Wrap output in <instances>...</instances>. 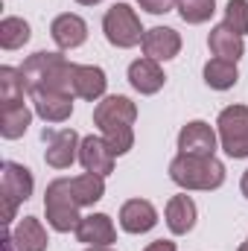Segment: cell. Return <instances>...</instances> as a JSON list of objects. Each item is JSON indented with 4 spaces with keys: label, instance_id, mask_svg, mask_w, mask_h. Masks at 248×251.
<instances>
[{
    "label": "cell",
    "instance_id": "1",
    "mask_svg": "<svg viewBox=\"0 0 248 251\" xmlns=\"http://www.w3.org/2000/svg\"><path fill=\"white\" fill-rule=\"evenodd\" d=\"M170 178L181 190H219L225 184V164L216 155H175L170 161Z\"/></svg>",
    "mask_w": 248,
    "mask_h": 251
},
{
    "label": "cell",
    "instance_id": "2",
    "mask_svg": "<svg viewBox=\"0 0 248 251\" xmlns=\"http://www.w3.org/2000/svg\"><path fill=\"white\" fill-rule=\"evenodd\" d=\"M82 204L76 201L73 190H70V178H56L47 184L44 193V213H47V225L59 234H70L79 228L82 216H79Z\"/></svg>",
    "mask_w": 248,
    "mask_h": 251
},
{
    "label": "cell",
    "instance_id": "3",
    "mask_svg": "<svg viewBox=\"0 0 248 251\" xmlns=\"http://www.w3.org/2000/svg\"><path fill=\"white\" fill-rule=\"evenodd\" d=\"M102 32H105V41L117 50H131L143 41L146 29L137 18V12L128 6V3H114L105 15H102Z\"/></svg>",
    "mask_w": 248,
    "mask_h": 251
},
{
    "label": "cell",
    "instance_id": "4",
    "mask_svg": "<svg viewBox=\"0 0 248 251\" xmlns=\"http://www.w3.org/2000/svg\"><path fill=\"white\" fill-rule=\"evenodd\" d=\"M216 134H219V149L240 161L248 158V105H228L216 117Z\"/></svg>",
    "mask_w": 248,
    "mask_h": 251
},
{
    "label": "cell",
    "instance_id": "5",
    "mask_svg": "<svg viewBox=\"0 0 248 251\" xmlns=\"http://www.w3.org/2000/svg\"><path fill=\"white\" fill-rule=\"evenodd\" d=\"M0 196H3V222L9 225L18 213V204H24L32 190H35V178L32 173L24 167V164H15V161H3V170H0Z\"/></svg>",
    "mask_w": 248,
    "mask_h": 251
},
{
    "label": "cell",
    "instance_id": "6",
    "mask_svg": "<svg viewBox=\"0 0 248 251\" xmlns=\"http://www.w3.org/2000/svg\"><path fill=\"white\" fill-rule=\"evenodd\" d=\"M44 161L53 170H67L73 167V161L79 158V143L82 137L73 128H44Z\"/></svg>",
    "mask_w": 248,
    "mask_h": 251
},
{
    "label": "cell",
    "instance_id": "7",
    "mask_svg": "<svg viewBox=\"0 0 248 251\" xmlns=\"http://www.w3.org/2000/svg\"><path fill=\"white\" fill-rule=\"evenodd\" d=\"M114 152L108 149V143H105V137L102 134H88V137H82V143H79V164H82V170L85 173H94V176H111L114 173Z\"/></svg>",
    "mask_w": 248,
    "mask_h": 251
},
{
    "label": "cell",
    "instance_id": "8",
    "mask_svg": "<svg viewBox=\"0 0 248 251\" xmlns=\"http://www.w3.org/2000/svg\"><path fill=\"white\" fill-rule=\"evenodd\" d=\"M134 120H137V105L128 97H120V94L102 97L94 108V126L99 131L108 128V126H134Z\"/></svg>",
    "mask_w": 248,
    "mask_h": 251
},
{
    "label": "cell",
    "instance_id": "9",
    "mask_svg": "<svg viewBox=\"0 0 248 251\" xmlns=\"http://www.w3.org/2000/svg\"><path fill=\"white\" fill-rule=\"evenodd\" d=\"M216 149H219V134L204 120H190L178 131V152L181 155H216Z\"/></svg>",
    "mask_w": 248,
    "mask_h": 251
},
{
    "label": "cell",
    "instance_id": "10",
    "mask_svg": "<svg viewBox=\"0 0 248 251\" xmlns=\"http://www.w3.org/2000/svg\"><path fill=\"white\" fill-rule=\"evenodd\" d=\"M140 50H143L146 59L170 62L181 53V35L173 26H152V29H146V35L140 41Z\"/></svg>",
    "mask_w": 248,
    "mask_h": 251
},
{
    "label": "cell",
    "instance_id": "11",
    "mask_svg": "<svg viewBox=\"0 0 248 251\" xmlns=\"http://www.w3.org/2000/svg\"><path fill=\"white\" fill-rule=\"evenodd\" d=\"M32 111L44 120V123H64L73 114V97L70 94H59V91H32Z\"/></svg>",
    "mask_w": 248,
    "mask_h": 251
},
{
    "label": "cell",
    "instance_id": "12",
    "mask_svg": "<svg viewBox=\"0 0 248 251\" xmlns=\"http://www.w3.org/2000/svg\"><path fill=\"white\" fill-rule=\"evenodd\" d=\"M50 35H53L59 50H76L88 41V24H85V18H79L73 12H64V15L53 18Z\"/></svg>",
    "mask_w": 248,
    "mask_h": 251
},
{
    "label": "cell",
    "instance_id": "13",
    "mask_svg": "<svg viewBox=\"0 0 248 251\" xmlns=\"http://www.w3.org/2000/svg\"><path fill=\"white\" fill-rule=\"evenodd\" d=\"M164 82H167V76H164L161 62L143 56V59H134V62L128 64V85H131L137 94L152 97V94H158V91L164 88Z\"/></svg>",
    "mask_w": 248,
    "mask_h": 251
},
{
    "label": "cell",
    "instance_id": "14",
    "mask_svg": "<svg viewBox=\"0 0 248 251\" xmlns=\"http://www.w3.org/2000/svg\"><path fill=\"white\" fill-rule=\"evenodd\" d=\"M158 225V210L146 199H128L120 207V228L125 234H146Z\"/></svg>",
    "mask_w": 248,
    "mask_h": 251
},
{
    "label": "cell",
    "instance_id": "15",
    "mask_svg": "<svg viewBox=\"0 0 248 251\" xmlns=\"http://www.w3.org/2000/svg\"><path fill=\"white\" fill-rule=\"evenodd\" d=\"M105 88H108V76H105L102 67H97V64H76V70H73V94L79 100L99 102L105 97Z\"/></svg>",
    "mask_w": 248,
    "mask_h": 251
},
{
    "label": "cell",
    "instance_id": "16",
    "mask_svg": "<svg viewBox=\"0 0 248 251\" xmlns=\"http://www.w3.org/2000/svg\"><path fill=\"white\" fill-rule=\"evenodd\" d=\"M73 234L85 246H111L117 240V228H114L108 213H88V216H82V222H79V228Z\"/></svg>",
    "mask_w": 248,
    "mask_h": 251
},
{
    "label": "cell",
    "instance_id": "17",
    "mask_svg": "<svg viewBox=\"0 0 248 251\" xmlns=\"http://www.w3.org/2000/svg\"><path fill=\"white\" fill-rule=\"evenodd\" d=\"M207 47L213 53V59H225V62H240L246 56V41L240 32H234L228 24H216L207 35Z\"/></svg>",
    "mask_w": 248,
    "mask_h": 251
},
{
    "label": "cell",
    "instance_id": "18",
    "mask_svg": "<svg viewBox=\"0 0 248 251\" xmlns=\"http://www.w3.org/2000/svg\"><path fill=\"white\" fill-rule=\"evenodd\" d=\"M164 219H167V228L175 234V237H184L196 228V219H198V207L190 196H173L167 201V210H164Z\"/></svg>",
    "mask_w": 248,
    "mask_h": 251
},
{
    "label": "cell",
    "instance_id": "19",
    "mask_svg": "<svg viewBox=\"0 0 248 251\" xmlns=\"http://www.w3.org/2000/svg\"><path fill=\"white\" fill-rule=\"evenodd\" d=\"M12 234V243L18 251H47V231L44 225L35 219V216H24L18 219V225L9 231Z\"/></svg>",
    "mask_w": 248,
    "mask_h": 251
},
{
    "label": "cell",
    "instance_id": "20",
    "mask_svg": "<svg viewBox=\"0 0 248 251\" xmlns=\"http://www.w3.org/2000/svg\"><path fill=\"white\" fill-rule=\"evenodd\" d=\"M62 59V53H50V50H38L32 56H26V62L21 64V76H24V85H26V94L38 91L47 79V73L53 70V64Z\"/></svg>",
    "mask_w": 248,
    "mask_h": 251
},
{
    "label": "cell",
    "instance_id": "21",
    "mask_svg": "<svg viewBox=\"0 0 248 251\" xmlns=\"http://www.w3.org/2000/svg\"><path fill=\"white\" fill-rule=\"evenodd\" d=\"M32 114H35V111H29L26 102L6 105L3 114H0V134H3L6 140H18V137H24L26 128L32 126Z\"/></svg>",
    "mask_w": 248,
    "mask_h": 251
},
{
    "label": "cell",
    "instance_id": "22",
    "mask_svg": "<svg viewBox=\"0 0 248 251\" xmlns=\"http://www.w3.org/2000/svg\"><path fill=\"white\" fill-rule=\"evenodd\" d=\"M204 85L213 88V91H231L237 82H240V70L234 62H225V59H210L204 64Z\"/></svg>",
    "mask_w": 248,
    "mask_h": 251
},
{
    "label": "cell",
    "instance_id": "23",
    "mask_svg": "<svg viewBox=\"0 0 248 251\" xmlns=\"http://www.w3.org/2000/svg\"><path fill=\"white\" fill-rule=\"evenodd\" d=\"M70 190H73V196L82 207H91L105 196V178L94 176V173H82V176L70 178Z\"/></svg>",
    "mask_w": 248,
    "mask_h": 251
},
{
    "label": "cell",
    "instance_id": "24",
    "mask_svg": "<svg viewBox=\"0 0 248 251\" xmlns=\"http://www.w3.org/2000/svg\"><path fill=\"white\" fill-rule=\"evenodd\" d=\"M26 85L21 76V67H0V108L24 102Z\"/></svg>",
    "mask_w": 248,
    "mask_h": 251
},
{
    "label": "cell",
    "instance_id": "25",
    "mask_svg": "<svg viewBox=\"0 0 248 251\" xmlns=\"http://www.w3.org/2000/svg\"><path fill=\"white\" fill-rule=\"evenodd\" d=\"M29 35H32V29L24 18L9 15V18L0 21V47L3 50H21L29 41Z\"/></svg>",
    "mask_w": 248,
    "mask_h": 251
},
{
    "label": "cell",
    "instance_id": "26",
    "mask_svg": "<svg viewBox=\"0 0 248 251\" xmlns=\"http://www.w3.org/2000/svg\"><path fill=\"white\" fill-rule=\"evenodd\" d=\"M178 15L184 24H207L216 12V0H178Z\"/></svg>",
    "mask_w": 248,
    "mask_h": 251
},
{
    "label": "cell",
    "instance_id": "27",
    "mask_svg": "<svg viewBox=\"0 0 248 251\" xmlns=\"http://www.w3.org/2000/svg\"><path fill=\"white\" fill-rule=\"evenodd\" d=\"M99 134L105 137L108 149H111L117 158L125 155V152H131V146H134V128H131V126H108V128H102Z\"/></svg>",
    "mask_w": 248,
    "mask_h": 251
},
{
    "label": "cell",
    "instance_id": "28",
    "mask_svg": "<svg viewBox=\"0 0 248 251\" xmlns=\"http://www.w3.org/2000/svg\"><path fill=\"white\" fill-rule=\"evenodd\" d=\"M234 32H240L243 38L248 35V0H228L225 6V21Z\"/></svg>",
    "mask_w": 248,
    "mask_h": 251
},
{
    "label": "cell",
    "instance_id": "29",
    "mask_svg": "<svg viewBox=\"0 0 248 251\" xmlns=\"http://www.w3.org/2000/svg\"><path fill=\"white\" fill-rule=\"evenodd\" d=\"M137 6L149 15H167L173 6H178V0H137Z\"/></svg>",
    "mask_w": 248,
    "mask_h": 251
},
{
    "label": "cell",
    "instance_id": "30",
    "mask_svg": "<svg viewBox=\"0 0 248 251\" xmlns=\"http://www.w3.org/2000/svg\"><path fill=\"white\" fill-rule=\"evenodd\" d=\"M143 251H178V249H175L173 240H155V243H149Z\"/></svg>",
    "mask_w": 248,
    "mask_h": 251
},
{
    "label": "cell",
    "instance_id": "31",
    "mask_svg": "<svg viewBox=\"0 0 248 251\" xmlns=\"http://www.w3.org/2000/svg\"><path fill=\"white\" fill-rule=\"evenodd\" d=\"M3 251H18V249H15V243H12V234H6V237H3Z\"/></svg>",
    "mask_w": 248,
    "mask_h": 251
},
{
    "label": "cell",
    "instance_id": "32",
    "mask_svg": "<svg viewBox=\"0 0 248 251\" xmlns=\"http://www.w3.org/2000/svg\"><path fill=\"white\" fill-rule=\"evenodd\" d=\"M240 190H243V196L248 199V170L243 173V181H240Z\"/></svg>",
    "mask_w": 248,
    "mask_h": 251
},
{
    "label": "cell",
    "instance_id": "33",
    "mask_svg": "<svg viewBox=\"0 0 248 251\" xmlns=\"http://www.w3.org/2000/svg\"><path fill=\"white\" fill-rule=\"evenodd\" d=\"M85 251H114L111 246H88Z\"/></svg>",
    "mask_w": 248,
    "mask_h": 251
},
{
    "label": "cell",
    "instance_id": "34",
    "mask_svg": "<svg viewBox=\"0 0 248 251\" xmlns=\"http://www.w3.org/2000/svg\"><path fill=\"white\" fill-rule=\"evenodd\" d=\"M76 3H82V6H97V3H102V0H76Z\"/></svg>",
    "mask_w": 248,
    "mask_h": 251
},
{
    "label": "cell",
    "instance_id": "35",
    "mask_svg": "<svg viewBox=\"0 0 248 251\" xmlns=\"http://www.w3.org/2000/svg\"><path fill=\"white\" fill-rule=\"evenodd\" d=\"M237 251H248V240H246V243H243V246H240Z\"/></svg>",
    "mask_w": 248,
    "mask_h": 251
}]
</instances>
